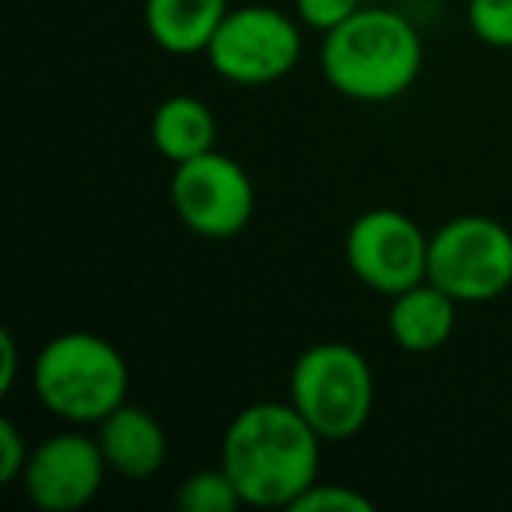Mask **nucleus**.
<instances>
[{
    "label": "nucleus",
    "instance_id": "obj_9",
    "mask_svg": "<svg viewBox=\"0 0 512 512\" xmlns=\"http://www.w3.org/2000/svg\"><path fill=\"white\" fill-rule=\"evenodd\" d=\"M109 474V463L95 435L78 425L32 446L22 488L36 509L43 512H78L95 502Z\"/></svg>",
    "mask_w": 512,
    "mask_h": 512
},
{
    "label": "nucleus",
    "instance_id": "obj_18",
    "mask_svg": "<svg viewBox=\"0 0 512 512\" xmlns=\"http://www.w3.org/2000/svg\"><path fill=\"white\" fill-rule=\"evenodd\" d=\"M32 446L25 442L22 428L11 418H0V481L22 484V474L29 467Z\"/></svg>",
    "mask_w": 512,
    "mask_h": 512
},
{
    "label": "nucleus",
    "instance_id": "obj_8",
    "mask_svg": "<svg viewBox=\"0 0 512 512\" xmlns=\"http://www.w3.org/2000/svg\"><path fill=\"white\" fill-rule=\"evenodd\" d=\"M428 239L432 232L397 207H369L344 232L348 271L369 292L393 295L428 281Z\"/></svg>",
    "mask_w": 512,
    "mask_h": 512
},
{
    "label": "nucleus",
    "instance_id": "obj_14",
    "mask_svg": "<svg viewBox=\"0 0 512 512\" xmlns=\"http://www.w3.org/2000/svg\"><path fill=\"white\" fill-rule=\"evenodd\" d=\"M176 505L183 512H235L246 502H242L228 470L218 463V467H204L186 474L176 488Z\"/></svg>",
    "mask_w": 512,
    "mask_h": 512
},
{
    "label": "nucleus",
    "instance_id": "obj_16",
    "mask_svg": "<svg viewBox=\"0 0 512 512\" xmlns=\"http://www.w3.org/2000/svg\"><path fill=\"white\" fill-rule=\"evenodd\" d=\"M292 512H372V498L351 484L316 481L295 498Z\"/></svg>",
    "mask_w": 512,
    "mask_h": 512
},
{
    "label": "nucleus",
    "instance_id": "obj_19",
    "mask_svg": "<svg viewBox=\"0 0 512 512\" xmlns=\"http://www.w3.org/2000/svg\"><path fill=\"white\" fill-rule=\"evenodd\" d=\"M18 369H22V348H18V337L4 327L0 330V393H4V397L15 390Z\"/></svg>",
    "mask_w": 512,
    "mask_h": 512
},
{
    "label": "nucleus",
    "instance_id": "obj_11",
    "mask_svg": "<svg viewBox=\"0 0 512 512\" xmlns=\"http://www.w3.org/2000/svg\"><path fill=\"white\" fill-rule=\"evenodd\" d=\"M456 309L460 302L446 295L432 281L393 295L386 309V334L407 355H435L449 344L456 330Z\"/></svg>",
    "mask_w": 512,
    "mask_h": 512
},
{
    "label": "nucleus",
    "instance_id": "obj_7",
    "mask_svg": "<svg viewBox=\"0 0 512 512\" xmlns=\"http://www.w3.org/2000/svg\"><path fill=\"white\" fill-rule=\"evenodd\" d=\"M169 204L186 232L197 239L225 242L242 235L253 221L256 186L246 165L214 148L176 165L169 176Z\"/></svg>",
    "mask_w": 512,
    "mask_h": 512
},
{
    "label": "nucleus",
    "instance_id": "obj_6",
    "mask_svg": "<svg viewBox=\"0 0 512 512\" xmlns=\"http://www.w3.org/2000/svg\"><path fill=\"white\" fill-rule=\"evenodd\" d=\"M306 25L274 4H239L207 46V67L235 88H264L288 78L306 50Z\"/></svg>",
    "mask_w": 512,
    "mask_h": 512
},
{
    "label": "nucleus",
    "instance_id": "obj_5",
    "mask_svg": "<svg viewBox=\"0 0 512 512\" xmlns=\"http://www.w3.org/2000/svg\"><path fill=\"white\" fill-rule=\"evenodd\" d=\"M428 281L460 306H488L512 288V232L488 214H456L428 239Z\"/></svg>",
    "mask_w": 512,
    "mask_h": 512
},
{
    "label": "nucleus",
    "instance_id": "obj_3",
    "mask_svg": "<svg viewBox=\"0 0 512 512\" xmlns=\"http://www.w3.org/2000/svg\"><path fill=\"white\" fill-rule=\"evenodd\" d=\"M32 390L53 418L67 425H99L127 404L130 365L109 337L67 330L39 348L32 362Z\"/></svg>",
    "mask_w": 512,
    "mask_h": 512
},
{
    "label": "nucleus",
    "instance_id": "obj_17",
    "mask_svg": "<svg viewBox=\"0 0 512 512\" xmlns=\"http://www.w3.org/2000/svg\"><path fill=\"white\" fill-rule=\"evenodd\" d=\"M362 0H295V18H299L306 29L327 36L330 29L348 22L355 11H362Z\"/></svg>",
    "mask_w": 512,
    "mask_h": 512
},
{
    "label": "nucleus",
    "instance_id": "obj_13",
    "mask_svg": "<svg viewBox=\"0 0 512 512\" xmlns=\"http://www.w3.org/2000/svg\"><path fill=\"white\" fill-rule=\"evenodd\" d=\"M218 144L214 109L197 95H169L151 113V148L172 165H183L197 155H207Z\"/></svg>",
    "mask_w": 512,
    "mask_h": 512
},
{
    "label": "nucleus",
    "instance_id": "obj_10",
    "mask_svg": "<svg viewBox=\"0 0 512 512\" xmlns=\"http://www.w3.org/2000/svg\"><path fill=\"white\" fill-rule=\"evenodd\" d=\"M95 428H99L95 439L109 463V474L123 477V481H148L165 467L169 435H165L162 421L144 407L123 404Z\"/></svg>",
    "mask_w": 512,
    "mask_h": 512
},
{
    "label": "nucleus",
    "instance_id": "obj_4",
    "mask_svg": "<svg viewBox=\"0 0 512 512\" xmlns=\"http://www.w3.org/2000/svg\"><path fill=\"white\" fill-rule=\"evenodd\" d=\"M288 400L320 432L323 442H348L372 421L376 372L355 344L316 341L295 358Z\"/></svg>",
    "mask_w": 512,
    "mask_h": 512
},
{
    "label": "nucleus",
    "instance_id": "obj_12",
    "mask_svg": "<svg viewBox=\"0 0 512 512\" xmlns=\"http://www.w3.org/2000/svg\"><path fill=\"white\" fill-rule=\"evenodd\" d=\"M228 11V0H144V29L169 57H197L207 53Z\"/></svg>",
    "mask_w": 512,
    "mask_h": 512
},
{
    "label": "nucleus",
    "instance_id": "obj_15",
    "mask_svg": "<svg viewBox=\"0 0 512 512\" xmlns=\"http://www.w3.org/2000/svg\"><path fill=\"white\" fill-rule=\"evenodd\" d=\"M463 15L477 43L512 53V0H467Z\"/></svg>",
    "mask_w": 512,
    "mask_h": 512
},
{
    "label": "nucleus",
    "instance_id": "obj_2",
    "mask_svg": "<svg viewBox=\"0 0 512 512\" xmlns=\"http://www.w3.org/2000/svg\"><path fill=\"white\" fill-rule=\"evenodd\" d=\"M425 67V36L407 11L369 8L320 36V74L341 99L383 106L414 88Z\"/></svg>",
    "mask_w": 512,
    "mask_h": 512
},
{
    "label": "nucleus",
    "instance_id": "obj_1",
    "mask_svg": "<svg viewBox=\"0 0 512 512\" xmlns=\"http://www.w3.org/2000/svg\"><path fill=\"white\" fill-rule=\"evenodd\" d=\"M323 439L292 400H253L221 435L218 463L253 509H292L320 481Z\"/></svg>",
    "mask_w": 512,
    "mask_h": 512
}]
</instances>
